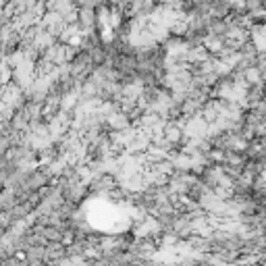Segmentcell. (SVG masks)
Listing matches in <instances>:
<instances>
[{
	"label": "cell",
	"mask_w": 266,
	"mask_h": 266,
	"mask_svg": "<svg viewBox=\"0 0 266 266\" xmlns=\"http://www.w3.org/2000/svg\"><path fill=\"white\" fill-rule=\"evenodd\" d=\"M67 258V248L62 243H48L44 248V266L50 262H60Z\"/></svg>",
	"instance_id": "cell-1"
},
{
	"label": "cell",
	"mask_w": 266,
	"mask_h": 266,
	"mask_svg": "<svg viewBox=\"0 0 266 266\" xmlns=\"http://www.w3.org/2000/svg\"><path fill=\"white\" fill-rule=\"evenodd\" d=\"M10 150V144H8V137L0 135V158H4V154Z\"/></svg>",
	"instance_id": "cell-2"
}]
</instances>
